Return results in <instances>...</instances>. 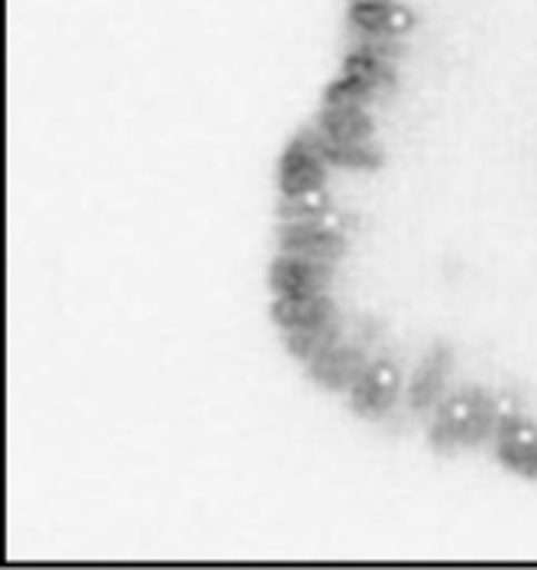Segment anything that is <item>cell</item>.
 I'll list each match as a JSON object with an SVG mask.
<instances>
[{
	"label": "cell",
	"mask_w": 537,
	"mask_h": 570,
	"mask_svg": "<svg viewBox=\"0 0 537 570\" xmlns=\"http://www.w3.org/2000/svg\"><path fill=\"white\" fill-rule=\"evenodd\" d=\"M272 318L286 331H301V327H315L321 321L334 318V302L324 295H279V302L272 305Z\"/></svg>",
	"instance_id": "7c38bea8"
},
{
	"label": "cell",
	"mask_w": 537,
	"mask_h": 570,
	"mask_svg": "<svg viewBox=\"0 0 537 570\" xmlns=\"http://www.w3.org/2000/svg\"><path fill=\"white\" fill-rule=\"evenodd\" d=\"M398 392H401L398 366H395L392 360H372L362 370V376L350 386V402H354V409H357L359 415L376 419V415L392 409Z\"/></svg>",
	"instance_id": "3957f363"
},
{
	"label": "cell",
	"mask_w": 537,
	"mask_h": 570,
	"mask_svg": "<svg viewBox=\"0 0 537 570\" xmlns=\"http://www.w3.org/2000/svg\"><path fill=\"white\" fill-rule=\"evenodd\" d=\"M496 454L499 461L521 473V476H537V425L521 419L518 412L501 415L496 428Z\"/></svg>",
	"instance_id": "5b68a950"
},
{
	"label": "cell",
	"mask_w": 537,
	"mask_h": 570,
	"mask_svg": "<svg viewBox=\"0 0 537 570\" xmlns=\"http://www.w3.org/2000/svg\"><path fill=\"white\" fill-rule=\"evenodd\" d=\"M330 279H334L330 263L298 256V253H282L269 273V283L276 288V295H324Z\"/></svg>",
	"instance_id": "277c9868"
},
{
	"label": "cell",
	"mask_w": 537,
	"mask_h": 570,
	"mask_svg": "<svg viewBox=\"0 0 537 570\" xmlns=\"http://www.w3.org/2000/svg\"><path fill=\"white\" fill-rule=\"evenodd\" d=\"M318 130L330 140L372 142L376 124L362 105H324L321 117H318Z\"/></svg>",
	"instance_id": "8fae6325"
},
{
	"label": "cell",
	"mask_w": 537,
	"mask_h": 570,
	"mask_svg": "<svg viewBox=\"0 0 537 570\" xmlns=\"http://www.w3.org/2000/svg\"><path fill=\"white\" fill-rule=\"evenodd\" d=\"M350 23L366 36H405L415 27V13L395 0L350 3Z\"/></svg>",
	"instance_id": "9c48e42d"
},
{
	"label": "cell",
	"mask_w": 537,
	"mask_h": 570,
	"mask_svg": "<svg viewBox=\"0 0 537 570\" xmlns=\"http://www.w3.org/2000/svg\"><path fill=\"white\" fill-rule=\"evenodd\" d=\"M344 71H350V75H357L362 78L376 95H382V91H392L395 88V69L392 62H386V59H379V56H372V52H366L362 46H357L350 56H347V62H344Z\"/></svg>",
	"instance_id": "5bb4252c"
},
{
	"label": "cell",
	"mask_w": 537,
	"mask_h": 570,
	"mask_svg": "<svg viewBox=\"0 0 537 570\" xmlns=\"http://www.w3.org/2000/svg\"><path fill=\"white\" fill-rule=\"evenodd\" d=\"M366 366H369V360H366L362 347L347 344V341H337L334 347H327L321 356H315L308 363V373L324 390H350L362 376Z\"/></svg>",
	"instance_id": "8992f818"
},
{
	"label": "cell",
	"mask_w": 537,
	"mask_h": 570,
	"mask_svg": "<svg viewBox=\"0 0 537 570\" xmlns=\"http://www.w3.org/2000/svg\"><path fill=\"white\" fill-rule=\"evenodd\" d=\"M298 140L311 146L327 166H340V169H379L382 166V149H376L372 142L330 140L321 130H308Z\"/></svg>",
	"instance_id": "30bf717a"
},
{
	"label": "cell",
	"mask_w": 537,
	"mask_h": 570,
	"mask_svg": "<svg viewBox=\"0 0 537 570\" xmlns=\"http://www.w3.org/2000/svg\"><path fill=\"white\" fill-rule=\"evenodd\" d=\"M350 3H372V0H350Z\"/></svg>",
	"instance_id": "e0dca14e"
},
{
	"label": "cell",
	"mask_w": 537,
	"mask_h": 570,
	"mask_svg": "<svg viewBox=\"0 0 537 570\" xmlns=\"http://www.w3.org/2000/svg\"><path fill=\"white\" fill-rule=\"evenodd\" d=\"M337 341H340V321H337V315L321 321V324H315V327L288 331V351H291V356L305 360V363H311L315 356H321Z\"/></svg>",
	"instance_id": "4fadbf2b"
},
{
	"label": "cell",
	"mask_w": 537,
	"mask_h": 570,
	"mask_svg": "<svg viewBox=\"0 0 537 570\" xmlns=\"http://www.w3.org/2000/svg\"><path fill=\"white\" fill-rule=\"evenodd\" d=\"M372 98H376V91H372L362 78L344 71V75L327 88L324 105H366V101H372Z\"/></svg>",
	"instance_id": "2e32d148"
},
{
	"label": "cell",
	"mask_w": 537,
	"mask_h": 570,
	"mask_svg": "<svg viewBox=\"0 0 537 570\" xmlns=\"http://www.w3.org/2000/svg\"><path fill=\"white\" fill-rule=\"evenodd\" d=\"M324 181H327V163L311 146H305L301 140L291 142L282 153V163H279V188H282V195L324 188Z\"/></svg>",
	"instance_id": "ba28073f"
},
{
	"label": "cell",
	"mask_w": 537,
	"mask_h": 570,
	"mask_svg": "<svg viewBox=\"0 0 537 570\" xmlns=\"http://www.w3.org/2000/svg\"><path fill=\"white\" fill-rule=\"evenodd\" d=\"M347 227L350 217L340 212H324L308 220H286V227L279 230V247L286 253L334 263L347 253Z\"/></svg>",
	"instance_id": "7a4b0ae2"
},
{
	"label": "cell",
	"mask_w": 537,
	"mask_h": 570,
	"mask_svg": "<svg viewBox=\"0 0 537 570\" xmlns=\"http://www.w3.org/2000/svg\"><path fill=\"white\" fill-rule=\"evenodd\" d=\"M515 412L508 395H489L483 390H464L437 402L430 444L437 451L447 448H476L486 438H496L501 415Z\"/></svg>",
	"instance_id": "6da1fadb"
},
{
	"label": "cell",
	"mask_w": 537,
	"mask_h": 570,
	"mask_svg": "<svg viewBox=\"0 0 537 570\" xmlns=\"http://www.w3.org/2000/svg\"><path fill=\"white\" fill-rule=\"evenodd\" d=\"M450 366H454V354L447 344H437L421 366L415 370L411 376V386H408V405L415 412H430L437 402H440V392L447 386V376H450Z\"/></svg>",
	"instance_id": "52a82bcc"
},
{
	"label": "cell",
	"mask_w": 537,
	"mask_h": 570,
	"mask_svg": "<svg viewBox=\"0 0 537 570\" xmlns=\"http://www.w3.org/2000/svg\"><path fill=\"white\" fill-rule=\"evenodd\" d=\"M324 212H330V198H327L324 188L282 195V202H279V217L282 220H308V217H318Z\"/></svg>",
	"instance_id": "9a60e30c"
}]
</instances>
